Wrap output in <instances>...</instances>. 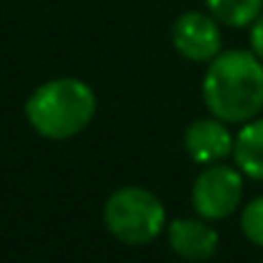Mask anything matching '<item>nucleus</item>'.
I'll use <instances>...</instances> for the list:
<instances>
[{"label": "nucleus", "mask_w": 263, "mask_h": 263, "mask_svg": "<svg viewBox=\"0 0 263 263\" xmlns=\"http://www.w3.org/2000/svg\"><path fill=\"white\" fill-rule=\"evenodd\" d=\"M102 222L115 240L125 246H148L166 230V207L151 189L120 186L107 197Z\"/></svg>", "instance_id": "3"}, {"label": "nucleus", "mask_w": 263, "mask_h": 263, "mask_svg": "<svg viewBox=\"0 0 263 263\" xmlns=\"http://www.w3.org/2000/svg\"><path fill=\"white\" fill-rule=\"evenodd\" d=\"M251 51L263 62V10L261 15L251 23Z\"/></svg>", "instance_id": "11"}, {"label": "nucleus", "mask_w": 263, "mask_h": 263, "mask_svg": "<svg viewBox=\"0 0 263 263\" xmlns=\"http://www.w3.org/2000/svg\"><path fill=\"white\" fill-rule=\"evenodd\" d=\"M207 10L230 28L251 26L263 10V0H204Z\"/></svg>", "instance_id": "9"}, {"label": "nucleus", "mask_w": 263, "mask_h": 263, "mask_svg": "<svg viewBox=\"0 0 263 263\" xmlns=\"http://www.w3.org/2000/svg\"><path fill=\"white\" fill-rule=\"evenodd\" d=\"M233 159L243 176L263 181V118L243 123L233 143Z\"/></svg>", "instance_id": "8"}, {"label": "nucleus", "mask_w": 263, "mask_h": 263, "mask_svg": "<svg viewBox=\"0 0 263 263\" xmlns=\"http://www.w3.org/2000/svg\"><path fill=\"white\" fill-rule=\"evenodd\" d=\"M233 143H235V136L228 130V123L215 115L197 118L184 130V148L202 166L228 159L233 154Z\"/></svg>", "instance_id": "7"}, {"label": "nucleus", "mask_w": 263, "mask_h": 263, "mask_svg": "<svg viewBox=\"0 0 263 263\" xmlns=\"http://www.w3.org/2000/svg\"><path fill=\"white\" fill-rule=\"evenodd\" d=\"M240 230H243V235L253 246L263 248V194L256 197V199H251L243 207V212H240Z\"/></svg>", "instance_id": "10"}, {"label": "nucleus", "mask_w": 263, "mask_h": 263, "mask_svg": "<svg viewBox=\"0 0 263 263\" xmlns=\"http://www.w3.org/2000/svg\"><path fill=\"white\" fill-rule=\"evenodd\" d=\"M166 240L179 258L189 263H204L217 253L220 235L204 217H176L166 228Z\"/></svg>", "instance_id": "6"}, {"label": "nucleus", "mask_w": 263, "mask_h": 263, "mask_svg": "<svg viewBox=\"0 0 263 263\" xmlns=\"http://www.w3.org/2000/svg\"><path fill=\"white\" fill-rule=\"evenodd\" d=\"M95 110V92L77 77L49 80L39 85L26 100V118L31 128L49 141H67L80 136L92 123Z\"/></svg>", "instance_id": "2"}, {"label": "nucleus", "mask_w": 263, "mask_h": 263, "mask_svg": "<svg viewBox=\"0 0 263 263\" xmlns=\"http://www.w3.org/2000/svg\"><path fill=\"white\" fill-rule=\"evenodd\" d=\"M217 23L220 21L212 13L202 10L181 13L172 26V44L176 54L197 64H210L222 51V33Z\"/></svg>", "instance_id": "5"}, {"label": "nucleus", "mask_w": 263, "mask_h": 263, "mask_svg": "<svg viewBox=\"0 0 263 263\" xmlns=\"http://www.w3.org/2000/svg\"><path fill=\"white\" fill-rule=\"evenodd\" d=\"M243 199V172L222 161L207 164L192 184V207L199 217L217 222L230 217Z\"/></svg>", "instance_id": "4"}, {"label": "nucleus", "mask_w": 263, "mask_h": 263, "mask_svg": "<svg viewBox=\"0 0 263 263\" xmlns=\"http://www.w3.org/2000/svg\"><path fill=\"white\" fill-rule=\"evenodd\" d=\"M207 110L230 123H248L263 110V62L246 49L220 51L202 80Z\"/></svg>", "instance_id": "1"}]
</instances>
